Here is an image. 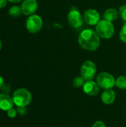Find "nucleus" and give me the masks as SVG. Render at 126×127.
Segmentation results:
<instances>
[{"label": "nucleus", "instance_id": "nucleus-1", "mask_svg": "<svg viewBox=\"0 0 126 127\" xmlns=\"http://www.w3.org/2000/svg\"><path fill=\"white\" fill-rule=\"evenodd\" d=\"M78 42L83 49L94 51L100 47V37L96 31L92 29H85L80 33Z\"/></svg>", "mask_w": 126, "mask_h": 127}, {"label": "nucleus", "instance_id": "nucleus-2", "mask_svg": "<svg viewBox=\"0 0 126 127\" xmlns=\"http://www.w3.org/2000/svg\"><path fill=\"white\" fill-rule=\"evenodd\" d=\"M13 100L16 106H27L32 100L30 92L24 88L16 89L13 94Z\"/></svg>", "mask_w": 126, "mask_h": 127}, {"label": "nucleus", "instance_id": "nucleus-3", "mask_svg": "<svg viewBox=\"0 0 126 127\" xmlns=\"http://www.w3.org/2000/svg\"><path fill=\"white\" fill-rule=\"evenodd\" d=\"M96 32L100 38L110 39L114 36V26L111 22L102 19L96 25Z\"/></svg>", "mask_w": 126, "mask_h": 127}, {"label": "nucleus", "instance_id": "nucleus-4", "mask_svg": "<svg viewBox=\"0 0 126 127\" xmlns=\"http://www.w3.org/2000/svg\"><path fill=\"white\" fill-rule=\"evenodd\" d=\"M116 80L114 77L108 72L100 73L97 77V83L100 88L106 89H111L115 86Z\"/></svg>", "mask_w": 126, "mask_h": 127}, {"label": "nucleus", "instance_id": "nucleus-5", "mask_svg": "<svg viewBox=\"0 0 126 127\" xmlns=\"http://www.w3.org/2000/svg\"><path fill=\"white\" fill-rule=\"evenodd\" d=\"M26 29L30 33H36L42 29L43 26L42 19L36 14H33L29 16V17L26 20L25 23Z\"/></svg>", "mask_w": 126, "mask_h": 127}, {"label": "nucleus", "instance_id": "nucleus-6", "mask_svg": "<svg viewBox=\"0 0 126 127\" xmlns=\"http://www.w3.org/2000/svg\"><path fill=\"white\" fill-rule=\"evenodd\" d=\"M80 74L85 81L93 80L97 74L96 64L91 60H87L84 62L81 66Z\"/></svg>", "mask_w": 126, "mask_h": 127}, {"label": "nucleus", "instance_id": "nucleus-7", "mask_svg": "<svg viewBox=\"0 0 126 127\" xmlns=\"http://www.w3.org/2000/svg\"><path fill=\"white\" fill-rule=\"evenodd\" d=\"M68 21L71 27L79 28L82 25L84 18L78 10L72 8L68 14Z\"/></svg>", "mask_w": 126, "mask_h": 127}, {"label": "nucleus", "instance_id": "nucleus-8", "mask_svg": "<svg viewBox=\"0 0 126 127\" xmlns=\"http://www.w3.org/2000/svg\"><path fill=\"white\" fill-rule=\"evenodd\" d=\"M84 21L89 25H97L100 21V15L97 10L88 9L84 13Z\"/></svg>", "mask_w": 126, "mask_h": 127}, {"label": "nucleus", "instance_id": "nucleus-9", "mask_svg": "<svg viewBox=\"0 0 126 127\" xmlns=\"http://www.w3.org/2000/svg\"><path fill=\"white\" fill-rule=\"evenodd\" d=\"M22 12L26 16L34 14L38 8V2L36 0H24L21 5Z\"/></svg>", "mask_w": 126, "mask_h": 127}, {"label": "nucleus", "instance_id": "nucleus-10", "mask_svg": "<svg viewBox=\"0 0 126 127\" xmlns=\"http://www.w3.org/2000/svg\"><path fill=\"white\" fill-rule=\"evenodd\" d=\"M83 92L89 96H96L100 92V86L93 80L85 81L82 86Z\"/></svg>", "mask_w": 126, "mask_h": 127}, {"label": "nucleus", "instance_id": "nucleus-11", "mask_svg": "<svg viewBox=\"0 0 126 127\" xmlns=\"http://www.w3.org/2000/svg\"><path fill=\"white\" fill-rule=\"evenodd\" d=\"M13 97L9 95L1 93L0 94V109L3 111H7L13 106Z\"/></svg>", "mask_w": 126, "mask_h": 127}, {"label": "nucleus", "instance_id": "nucleus-12", "mask_svg": "<svg viewBox=\"0 0 126 127\" xmlns=\"http://www.w3.org/2000/svg\"><path fill=\"white\" fill-rule=\"evenodd\" d=\"M101 100L106 105L112 104L116 100L115 92L114 90H112V89L105 90L101 95Z\"/></svg>", "mask_w": 126, "mask_h": 127}, {"label": "nucleus", "instance_id": "nucleus-13", "mask_svg": "<svg viewBox=\"0 0 126 127\" xmlns=\"http://www.w3.org/2000/svg\"><path fill=\"white\" fill-rule=\"evenodd\" d=\"M119 11L114 8H108L103 13V19H105L109 22L115 21L119 17Z\"/></svg>", "mask_w": 126, "mask_h": 127}, {"label": "nucleus", "instance_id": "nucleus-14", "mask_svg": "<svg viewBox=\"0 0 126 127\" xmlns=\"http://www.w3.org/2000/svg\"><path fill=\"white\" fill-rule=\"evenodd\" d=\"M9 15L13 18H17L19 17L21 14H22V8L19 6L15 5V6H12L10 9H9Z\"/></svg>", "mask_w": 126, "mask_h": 127}, {"label": "nucleus", "instance_id": "nucleus-15", "mask_svg": "<svg viewBox=\"0 0 126 127\" xmlns=\"http://www.w3.org/2000/svg\"><path fill=\"white\" fill-rule=\"evenodd\" d=\"M115 86L120 89H126V76H120L117 77Z\"/></svg>", "mask_w": 126, "mask_h": 127}, {"label": "nucleus", "instance_id": "nucleus-16", "mask_svg": "<svg viewBox=\"0 0 126 127\" xmlns=\"http://www.w3.org/2000/svg\"><path fill=\"white\" fill-rule=\"evenodd\" d=\"M85 83V80H84V78L82 76L81 77H76L73 80V85L75 88L82 87Z\"/></svg>", "mask_w": 126, "mask_h": 127}, {"label": "nucleus", "instance_id": "nucleus-17", "mask_svg": "<svg viewBox=\"0 0 126 127\" xmlns=\"http://www.w3.org/2000/svg\"><path fill=\"white\" fill-rule=\"evenodd\" d=\"M119 14L124 23H126V4H123L120 7Z\"/></svg>", "mask_w": 126, "mask_h": 127}, {"label": "nucleus", "instance_id": "nucleus-18", "mask_svg": "<svg viewBox=\"0 0 126 127\" xmlns=\"http://www.w3.org/2000/svg\"><path fill=\"white\" fill-rule=\"evenodd\" d=\"M120 39L123 42L126 43V23H124V25H123V27L120 30Z\"/></svg>", "mask_w": 126, "mask_h": 127}, {"label": "nucleus", "instance_id": "nucleus-19", "mask_svg": "<svg viewBox=\"0 0 126 127\" xmlns=\"http://www.w3.org/2000/svg\"><path fill=\"white\" fill-rule=\"evenodd\" d=\"M0 89H1V91L2 93L8 95L10 93V86L7 83H4L2 85V86L1 87Z\"/></svg>", "mask_w": 126, "mask_h": 127}, {"label": "nucleus", "instance_id": "nucleus-20", "mask_svg": "<svg viewBox=\"0 0 126 127\" xmlns=\"http://www.w3.org/2000/svg\"><path fill=\"white\" fill-rule=\"evenodd\" d=\"M17 113L19 115H25L26 113H27V109H26V106H17Z\"/></svg>", "mask_w": 126, "mask_h": 127}, {"label": "nucleus", "instance_id": "nucleus-21", "mask_svg": "<svg viewBox=\"0 0 126 127\" xmlns=\"http://www.w3.org/2000/svg\"><path fill=\"white\" fill-rule=\"evenodd\" d=\"M7 116L10 118H14L16 116V114H17V111L13 108L10 109L9 110L7 111Z\"/></svg>", "mask_w": 126, "mask_h": 127}, {"label": "nucleus", "instance_id": "nucleus-22", "mask_svg": "<svg viewBox=\"0 0 126 127\" xmlns=\"http://www.w3.org/2000/svg\"><path fill=\"white\" fill-rule=\"evenodd\" d=\"M92 127H107L106 125L104 124V122H102V121H96Z\"/></svg>", "mask_w": 126, "mask_h": 127}, {"label": "nucleus", "instance_id": "nucleus-23", "mask_svg": "<svg viewBox=\"0 0 126 127\" xmlns=\"http://www.w3.org/2000/svg\"><path fill=\"white\" fill-rule=\"evenodd\" d=\"M7 0H0V9L4 7L7 4Z\"/></svg>", "mask_w": 126, "mask_h": 127}, {"label": "nucleus", "instance_id": "nucleus-24", "mask_svg": "<svg viewBox=\"0 0 126 127\" xmlns=\"http://www.w3.org/2000/svg\"><path fill=\"white\" fill-rule=\"evenodd\" d=\"M4 79H3V77H1V76H0V89H1V87L2 86V85L4 84Z\"/></svg>", "mask_w": 126, "mask_h": 127}, {"label": "nucleus", "instance_id": "nucleus-25", "mask_svg": "<svg viewBox=\"0 0 126 127\" xmlns=\"http://www.w3.org/2000/svg\"><path fill=\"white\" fill-rule=\"evenodd\" d=\"M7 1L11 3H19V2L22 1V0H7Z\"/></svg>", "mask_w": 126, "mask_h": 127}, {"label": "nucleus", "instance_id": "nucleus-26", "mask_svg": "<svg viewBox=\"0 0 126 127\" xmlns=\"http://www.w3.org/2000/svg\"><path fill=\"white\" fill-rule=\"evenodd\" d=\"M1 42L0 40V51H1Z\"/></svg>", "mask_w": 126, "mask_h": 127}]
</instances>
